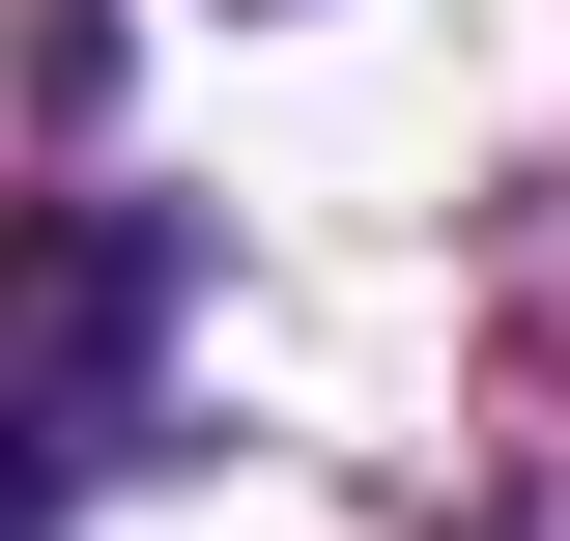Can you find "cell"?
Segmentation results:
<instances>
[{"label":"cell","mask_w":570,"mask_h":541,"mask_svg":"<svg viewBox=\"0 0 570 541\" xmlns=\"http://www.w3.org/2000/svg\"><path fill=\"white\" fill-rule=\"evenodd\" d=\"M142 314H171V228L86 200V228H58V342H29V456H58V484L142 427Z\"/></svg>","instance_id":"1"}]
</instances>
